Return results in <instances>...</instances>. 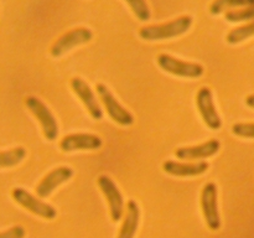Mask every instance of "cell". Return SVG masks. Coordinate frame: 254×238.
I'll use <instances>...</instances> for the list:
<instances>
[{"instance_id": "ba28073f", "label": "cell", "mask_w": 254, "mask_h": 238, "mask_svg": "<svg viewBox=\"0 0 254 238\" xmlns=\"http://www.w3.org/2000/svg\"><path fill=\"white\" fill-rule=\"evenodd\" d=\"M98 185L101 187L102 192L104 193L107 198V202L109 205V212H111V217L114 222H118L123 216L124 211V202L123 196H122L121 191L118 190L114 181L112 180L109 176L101 175L98 178Z\"/></svg>"}, {"instance_id": "8992f818", "label": "cell", "mask_w": 254, "mask_h": 238, "mask_svg": "<svg viewBox=\"0 0 254 238\" xmlns=\"http://www.w3.org/2000/svg\"><path fill=\"white\" fill-rule=\"evenodd\" d=\"M201 208L203 217L211 231H217L221 227V218L217 207V186L208 182L203 186L201 193Z\"/></svg>"}, {"instance_id": "5b68a950", "label": "cell", "mask_w": 254, "mask_h": 238, "mask_svg": "<svg viewBox=\"0 0 254 238\" xmlns=\"http://www.w3.org/2000/svg\"><path fill=\"white\" fill-rule=\"evenodd\" d=\"M11 195L12 198H14L20 206L26 208L27 211H30V212L34 213V215L40 216V217L42 218H46V220H54L57 216V211L55 210L51 205L36 198L35 196H32L31 193L27 192L25 188H14Z\"/></svg>"}, {"instance_id": "ffe728a7", "label": "cell", "mask_w": 254, "mask_h": 238, "mask_svg": "<svg viewBox=\"0 0 254 238\" xmlns=\"http://www.w3.org/2000/svg\"><path fill=\"white\" fill-rule=\"evenodd\" d=\"M225 17L230 22H240L252 20L254 19V5L246 7V9L231 10V11L226 12Z\"/></svg>"}, {"instance_id": "52a82bcc", "label": "cell", "mask_w": 254, "mask_h": 238, "mask_svg": "<svg viewBox=\"0 0 254 238\" xmlns=\"http://www.w3.org/2000/svg\"><path fill=\"white\" fill-rule=\"evenodd\" d=\"M96 89L97 92H98L99 98L102 99L107 112H108L109 117H111L116 123L121 124V125H124V126L133 124L134 121L133 116H131V114L124 108V107H122L121 104L117 102V99L114 98L112 92L109 91L104 84L97 83Z\"/></svg>"}, {"instance_id": "277c9868", "label": "cell", "mask_w": 254, "mask_h": 238, "mask_svg": "<svg viewBox=\"0 0 254 238\" xmlns=\"http://www.w3.org/2000/svg\"><path fill=\"white\" fill-rule=\"evenodd\" d=\"M92 37H93V34L87 27L72 29L55 41V44L51 46V50H50V54L54 57H60L73 47L89 42Z\"/></svg>"}, {"instance_id": "603a6c76", "label": "cell", "mask_w": 254, "mask_h": 238, "mask_svg": "<svg viewBox=\"0 0 254 238\" xmlns=\"http://www.w3.org/2000/svg\"><path fill=\"white\" fill-rule=\"evenodd\" d=\"M246 103H247L248 107L254 109V94H251V96H248L247 98H246Z\"/></svg>"}, {"instance_id": "9a60e30c", "label": "cell", "mask_w": 254, "mask_h": 238, "mask_svg": "<svg viewBox=\"0 0 254 238\" xmlns=\"http://www.w3.org/2000/svg\"><path fill=\"white\" fill-rule=\"evenodd\" d=\"M139 218H140V211H139L138 203L134 200H130L127 205L126 218L117 238H134L138 230Z\"/></svg>"}, {"instance_id": "6da1fadb", "label": "cell", "mask_w": 254, "mask_h": 238, "mask_svg": "<svg viewBox=\"0 0 254 238\" xmlns=\"http://www.w3.org/2000/svg\"><path fill=\"white\" fill-rule=\"evenodd\" d=\"M192 25V17L189 15L174 19L165 24L148 25L139 30V36L146 41H158V40H166L171 37H178L185 34Z\"/></svg>"}, {"instance_id": "9c48e42d", "label": "cell", "mask_w": 254, "mask_h": 238, "mask_svg": "<svg viewBox=\"0 0 254 238\" xmlns=\"http://www.w3.org/2000/svg\"><path fill=\"white\" fill-rule=\"evenodd\" d=\"M196 104H197L198 112L202 117L206 125L212 130H217L222 125L220 116L216 111L215 103H213L212 92L207 87H202L196 96Z\"/></svg>"}, {"instance_id": "d6986e66", "label": "cell", "mask_w": 254, "mask_h": 238, "mask_svg": "<svg viewBox=\"0 0 254 238\" xmlns=\"http://www.w3.org/2000/svg\"><path fill=\"white\" fill-rule=\"evenodd\" d=\"M126 2L140 21H148L150 19V9L145 0H126Z\"/></svg>"}, {"instance_id": "ac0fdd59", "label": "cell", "mask_w": 254, "mask_h": 238, "mask_svg": "<svg viewBox=\"0 0 254 238\" xmlns=\"http://www.w3.org/2000/svg\"><path fill=\"white\" fill-rule=\"evenodd\" d=\"M251 36H254V21L251 22V24L243 25V26L233 29L232 31L228 32L226 40H227L228 44L236 45L245 41V40H247Z\"/></svg>"}, {"instance_id": "3957f363", "label": "cell", "mask_w": 254, "mask_h": 238, "mask_svg": "<svg viewBox=\"0 0 254 238\" xmlns=\"http://www.w3.org/2000/svg\"><path fill=\"white\" fill-rule=\"evenodd\" d=\"M158 63L164 71L169 72L171 74L186 78H197L202 76L203 67L195 62H185L181 60L175 59L168 54H160L158 56Z\"/></svg>"}, {"instance_id": "7c38bea8", "label": "cell", "mask_w": 254, "mask_h": 238, "mask_svg": "<svg viewBox=\"0 0 254 238\" xmlns=\"http://www.w3.org/2000/svg\"><path fill=\"white\" fill-rule=\"evenodd\" d=\"M71 87L72 89H73L74 93H76V96L78 97V98L82 101V103L84 104V107H86L87 111L89 112L92 118L97 119V120L102 119L103 113H102L101 107H99L98 102H97L91 87H89L83 79L79 78V77H74V78H72Z\"/></svg>"}, {"instance_id": "5bb4252c", "label": "cell", "mask_w": 254, "mask_h": 238, "mask_svg": "<svg viewBox=\"0 0 254 238\" xmlns=\"http://www.w3.org/2000/svg\"><path fill=\"white\" fill-rule=\"evenodd\" d=\"M163 169L165 173L174 176H196L205 173L208 169V164L206 161H200L197 164H183L168 160L163 164Z\"/></svg>"}, {"instance_id": "8fae6325", "label": "cell", "mask_w": 254, "mask_h": 238, "mask_svg": "<svg viewBox=\"0 0 254 238\" xmlns=\"http://www.w3.org/2000/svg\"><path fill=\"white\" fill-rule=\"evenodd\" d=\"M102 146V139L94 134H69L66 135L60 143L62 151L74 150H96Z\"/></svg>"}, {"instance_id": "7a4b0ae2", "label": "cell", "mask_w": 254, "mask_h": 238, "mask_svg": "<svg viewBox=\"0 0 254 238\" xmlns=\"http://www.w3.org/2000/svg\"><path fill=\"white\" fill-rule=\"evenodd\" d=\"M25 104L41 124L45 138L51 141L55 140L59 135V125H57L55 117L52 116L50 109L45 106L44 102H41L36 97L30 96L26 97V99H25Z\"/></svg>"}, {"instance_id": "e0dca14e", "label": "cell", "mask_w": 254, "mask_h": 238, "mask_svg": "<svg viewBox=\"0 0 254 238\" xmlns=\"http://www.w3.org/2000/svg\"><path fill=\"white\" fill-rule=\"evenodd\" d=\"M254 0H213L210 5V12L212 15L221 14L230 7L237 6H252Z\"/></svg>"}, {"instance_id": "2e32d148", "label": "cell", "mask_w": 254, "mask_h": 238, "mask_svg": "<svg viewBox=\"0 0 254 238\" xmlns=\"http://www.w3.org/2000/svg\"><path fill=\"white\" fill-rule=\"evenodd\" d=\"M26 156V150L22 146L0 151V168H11L21 163Z\"/></svg>"}, {"instance_id": "4fadbf2b", "label": "cell", "mask_w": 254, "mask_h": 238, "mask_svg": "<svg viewBox=\"0 0 254 238\" xmlns=\"http://www.w3.org/2000/svg\"><path fill=\"white\" fill-rule=\"evenodd\" d=\"M220 141L216 139L206 141L201 145L196 146H184V148H178L175 150V155L178 159H184V160H195V159H205L213 156L220 150Z\"/></svg>"}, {"instance_id": "30bf717a", "label": "cell", "mask_w": 254, "mask_h": 238, "mask_svg": "<svg viewBox=\"0 0 254 238\" xmlns=\"http://www.w3.org/2000/svg\"><path fill=\"white\" fill-rule=\"evenodd\" d=\"M73 175V170L67 166H60L50 171L44 178L36 186V193L39 197L45 198L52 193V191L60 186L61 183L66 182Z\"/></svg>"}, {"instance_id": "7402d4cb", "label": "cell", "mask_w": 254, "mask_h": 238, "mask_svg": "<svg viewBox=\"0 0 254 238\" xmlns=\"http://www.w3.org/2000/svg\"><path fill=\"white\" fill-rule=\"evenodd\" d=\"M25 230L21 226H14L5 232H0V238H24Z\"/></svg>"}, {"instance_id": "44dd1931", "label": "cell", "mask_w": 254, "mask_h": 238, "mask_svg": "<svg viewBox=\"0 0 254 238\" xmlns=\"http://www.w3.org/2000/svg\"><path fill=\"white\" fill-rule=\"evenodd\" d=\"M232 133L242 138H254V123H237L232 126Z\"/></svg>"}]
</instances>
